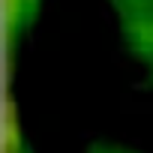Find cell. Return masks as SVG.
I'll use <instances>...</instances> for the list:
<instances>
[{
    "label": "cell",
    "instance_id": "6da1fadb",
    "mask_svg": "<svg viewBox=\"0 0 153 153\" xmlns=\"http://www.w3.org/2000/svg\"><path fill=\"white\" fill-rule=\"evenodd\" d=\"M21 3H27V0H9V6H12V9H21Z\"/></svg>",
    "mask_w": 153,
    "mask_h": 153
}]
</instances>
